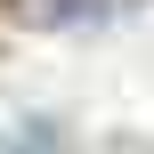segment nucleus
<instances>
[{"mask_svg":"<svg viewBox=\"0 0 154 154\" xmlns=\"http://www.w3.org/2000/svg\"><path fill=\"white\" fill-rule=\"evenodd\" d=\"M24 8H41V16H73L81 0H24Z\"/></svg>","mask_w":154,"mask_h":154,"instance_id":"obj_1","label":"nucleus"}]
</instances>
